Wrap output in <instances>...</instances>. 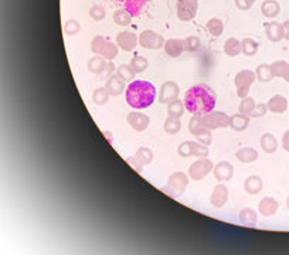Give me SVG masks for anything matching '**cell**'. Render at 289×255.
Returning a JSON list of instances; mask_svg holds the SVG:
<instances>
[{
	"label": "cell",
	"mask_w": 289,
	"mask_h": 255,
	"mask_svg": "<svg viewBox=\"0 0 289 255\" xmlns=\"http://www.w3.org/2000/svg\"><path fill=\"white\" fill-rule=\"evenodd\" d=\"M234 3H235V6H237V9H240V10H250L251 9V6H253V3L250 1V0H234Z\"/></svg>",
	"instance_id": "47"
},
{
	"label": "cell",
	"mask_w": 289,
	"mask_h": 255,
	"mask_svg": "<svg viewBox=\"0 0 289 255\" xmlns=\"http://www.w3.org/2000/svg\"><path fill=\"white\" fill-rule=\"evenodd\" d=\"M118 3H121L124 6V9L129 12L133 16H138L140 14V12L143 10V7L146 6V3L149 0H116Z\"/></svg>",
	"instance_id": "24"
},
{
	"label": "cell",
	"mask_w": 289,
	"mask_h": 255,
	"mask_svg": "<svg viewBox=\"0 0 289 255\" xmlns=\"http://www.w3.org/2000/svg\"><path fill=\"white\" fill-rule=\"evenodd\" d=\"M207 30L208 33L213 35V37H219V35H221L223 34V32H224V23H223V20L217 19V17L210 19L207 22Z\"/></svg>",
	"instance_id": "36"
},
{
	"label": "cell",
	"mask_w": 289,
	"mask_h": 255,
	"mask_svg": "<svg viewBox=\"0 0 289 255\" xmlns=\"http://www.w3.org/2000/svg\"><path fill=\"white\" fill-rule=\"evenodd\" d=\"M261 12L266 19H274L281 12V6H279L277 0H265L261 4Z\"/></svg>",
	"instance_id": "26"
},
{
	"label": "cell",
	"mask_w": 289,
	"mask_h": 255,
	"mask_svg": "<svg viewBox=\"0 0 289 255\" xmlns=\"http://www.w3.org/2000/svg\"><path fill=\"white\" fill-rule=\"evenodd\" d=\"M130 20H132V14L127 12L125 9H119L114 13V22L118 26H128L130 24Z\"/></svg>",
	"instance_id": "40"
},
{
	"label": "cell",
	"mask_w": 289,
	"mask_h": 255,
	"mask_svg": "<svg viewBox=\"0 0 289 255\" xmlns=\"http://www.w3.org/2000/svg\"><path fill=\"white\" fill-rule=\"evenodd\" d=\"M114 71H115V65H114V63H112V61H109V63H108V65H106V68H105L104 74H102V75H99V77H101L102 80H108V78L114 74Z\"/></svg>",
	"instance_id": "48"
},
{
	"label": "cell",
	"mask_w": 289,
	"mask_h": 255,
	"mask_svg": "<svg viewBox=\"0 0 289 255\" xmlns=\"http://www.w3.org/2000/svg\"><path fill=\"white\" fill-rule=\"evenodd\" d=\"M187 186H189V176L185 172H176L169 176L167 185L162 190L170 197H179L185 193Z\"/></svg>",
	"instance_id": "3"
},
{
	"label": "cell",
	"mask_w": 289,
	"mask_h": 255,
	"mask_svg": "<svg viewBox=\"0 0 289 255\" xmlns=\"http://www.w3.org/2000/svg\"><path fill=\"white\" fill-rule=\"evenodd\" d=\"M185 102L180 101L179 98H176L172 102L167 104V114H169V116H172V118H179L180 119L183 116V114H185Z\"/></svg>",
	"instance_id": "30"
},
{
	"label": "cell",
	"mask_w": 289,
	"mask_h": 255,
	"mask_svg": "<svg viewBox=\"0 0 289 255\" xmlns=\"http://www.w3.org/2000/svg\"><path fill=\"white\" fill-rule=\"evenodd\" d=\"M250 1H251V3H254V1H255V0H250Z\"/></svg>",
	"instance_id": "53"
},
{
	"label": "cell",
	"mask_w": 289,
	"mask_h": 255,
	"mask_svg": "<svg viewBox=\"0 0 289 255\" xmlns=\"http://www.w3.org/2000/svg\"><path fill=\"white\" fill-rule=\"evenodd\" d=\"M109 99V93L105 87H101V88H96L93 94V101L96 105H105Z\"/></svg>",
	"instance_id": "41"
},
{
	"label": "cell",
	"mask_w": 289,
	"mask_h": 255,
	"mask_svg": "<svg viewBox=\"0 0 289 255\" xmlns=\"http://www.w3.org/2000/svg\"><path fill=\"white\" fill-rule=\"evenodd\" d=\"M255 101L254 98H251V96H245L241 99V102L238 105V111H240V114H244V115H251L253 114V111H254L255 108Z\"/></svg>",
	"instance_id": "39"
},
{
	"label": "cell",
	"mask_w": 289,
	"mask_h": 255,
	"mask_svg": "<svg viewBox=\"0 0 289 255\" xmlns=\"http://www.w3.org/2000/svg\"><path fill=\"white\" fill-rule=\"evenodd\" d=\"M130 67H132V70L135 71V74H140V72H143V71H146L148 68V65H149V63H148V60L145 57H142V56H136V57H133L130 60V64H129Z\"/></svg>",
	"instance_id": "38"
},
{
	"label": "cell",
	"mask_w": 289,
	"mask_h": 255,
	"mask_svg": "<svg viewBox=\"0 0 289 255\" xmlns=\"http://www.w3.org/2000/svg\"><path fill=\"white\" fill-rule=\"evenodd\" d=\"M105 88L108 90L109 95H112V96L121 95L124 91H127V88H125V81H122L118 75H111V77L106 80Z\"/></svg>",
	"instance_id": "22"
},
{
	"label": "cell",
	"mask_w": 289,
	"mask_h": 255,
	"mask_svg": "<svg viewBox=\"0 0 289 255\" xmlns=\"http://www.w3.org/2000/svg\"><path fill=\"white\" fill-rule=\"evenodd\" d=\"M284 33H285V35H284V38H287V40H289V20H287V22H284Z\"/></svg>",
	"instance_id": "50"
},
{
	"label": "cell",
	"mask_w": 289,
	"mask_h": 255,
	"mask_svg": "<svg viewBox=\"0 0 289 255\" xmlns=\"http://www.w3.org/2000/svg\"><path fill=\"white\" fill-rule=\"evenodd\" d=\"M139 44L148 50H159L164 46V38L153 30H143L139 34Z\"/></svg>",
	"instance_id": "12"
},
{
	"label": "cell",
	"mask_w": 289,
	"mask_h": 255,
	"mask_svg": "<svg viewBox=\"0 0 289 255\" xmlns=\"http://www.w3.org/2000/svg\"><path fill=\"white\" fill-rule=\"evenodd\" d=\"M255 75L254 71L251 70H243L240 71L235 78H234V84H235V88H237V95L243 99L245 96H248V93H250V88L251 85L254 84Z\"/></svg>",
	"instance_id": "7"
},
{
	"label": "cell",
	"mask_w": 289,
	"mask_h": 255,
	"mask_svg": "<svg viewBox=\"0 0 289 255\" xmlns=\"http://www.w3.org/2000/svg\"><path fill=\"white\" fill-rule=\"evenodd\" d=\"M127 102L133 109H145L149 108L156 98V88L149 81L136 80L127 87Z\"/></svg>",
	"instance_id": "2"
},
{
	"label": "cell",
	"mask_w": 289,
	"mask_h": 255,
	"mask_svg": "<svg viewBox=\"0 0 289 255\" xmlns=\"http://www.w3.org/2000/svg\"><path fill=\"white\" fill-rule=\"evenodd\" d=\"M177 153H179V156H182V158H192V156H194V158H207L208 151L207 145H204V143H201V142H196V140H186L183 143H180V146L177 148Z\"/></svg>",
	"instance_id": "5"
},
{
	"label": "cell",
	"mask_w": 289,
	"mask_h": 255,
	"mask_svg": "<svg viewBox=\"0 0 289 255\" xmlns=\"http://www.w3.org/2000/svg\"><path fill=\"white\" fill-rule=\"evenodd\" d=\"M259 44L255 41L254 38H244L241 41V53L247 57H253L258 53Z\"/></svg>",
	"instance_id": "33"
},
{
	"label": "cell",
	"mask_w": 289,
	"mask_h": 255,
	"mask_svg": "<svg viewBox=\"0 0 289 255\" xmlns=\"http://www.w3.org/2000/svg\"><path fill=\"white\" fill-rule=\"evenodd\" d=\"M118 48L119 47L116 46L115 43L106 40L102 35L94 37L93 41H91V50H93L94 54L101 56L108 61H112L118 56Z\"/></svg>",
	"instance_id": "4"
},
{
	"label": "cell",
	"mask_w": 289,
	"mask_h": 255,
	"mask_svg": "<svg viewBox=\"0 0 289 255\" xmlns=\"http://www.w3.org/2000/svg\"><path fill=\"white\" fill-rule=\"evenodd\" d=\"M186 109L196 116H204L214 111L217 95L207 84H196L190 87L185 94Z\"/></svg>",
	"instance_id": "1"
},
{
	"label": "cell",
	"mask_w": 289,
	"mask_h": 255,
	"mask_svg": "<svg viewBox=\"0 0 289 255\" xmlns=\"http://www.w3.org/2000/svg\"><path fill=\"white\" fill-rule=\"evenodd\" d=\"M127 121L128 124H129V127L132 128L133 130H136V132H145L148 129V127H149V124H151L149 116L142 114V112H130V114H128Z\"/></svg>",
	"instance_id": "16"
},
{
	"label": "cell",
	"mask_w": 289,
	"mask_h": 255,
	"mask_svg": "<svg viewBox=\"0 0 289 255\" xmlns=\"http://www.w3.org/2000/svg\"><path fill=\"white\" fill-rule=\"evenodd\" d=\"M213 173L219 182H228L234 176V166L230 162L217 163L213 169Z\"/></svg>",
	"instance_id": "17"
},
{
	"label": "cell",
	"mask_w": 289,
	"mask_h": 255,
	"mask_svg": "<svg viewBox=\"0 0 289 255\" xmlns=\"http://www.w3.org/2000/svg\"><path fill=\"white\" fill-rule=\"evenodd\" d=\"M224 53L228 57H237L238 54H241V41L237 38H228L224 44Z\"/></svg>",
	"instance_id": "31"
},
{
	"label": "cell",
	"mask_w": 289,
	"mask_h": 255,
	"mask_svg": "<svg viewBox=\"0 0 289 255\" xmlns=\"http://www.w3.org/2000/svg\"><path fill=\"white\" fill-rule=\"evenodd\" d=\"M261 148L265 153H275L278 149V140L272 133H264L261 136Z\"/></svg>",
	"instance_id": "28"
},
{
	"label": "cell",
	"mask_w": 289,
	"mask_h": 255,
	"mask_svg": "<svg viewBox=\"0 0 289 255\" xmlns=\"http://www.w3.org/2000/svg\"><path fill=\"white\" fill-rule=\"evenodd\" d=\"M227 201H228V187L220 183L213 189L211 196H210V203H211L213 207L221 209V207L225 206Z\"/></svg>",
	"instance_id": "15"
},
{
	"label": "cell",
	"mask_w": 289,
	"mask_h": 255,
	"mask_svg": "<svg viewBox=\"0 0 289 255\" xmlns=\"http://www.w3.org/2000/svg\"><path fill=\"white\" fill-rule=\"evenodd\" d=\"M262 187H264V182L258 176H248L245 179V182H244V190H245V193H248L251 196L261 193Z\"/></svg>",
	"instance_id": "23"
},
{
	"label": "cell",
	"mask_w": 289,
	"mask_h": 255,
	"mask_svg": "<svg viewBox=\"0 0 289 255\" xmlns=\"http://www.w3.org/2000/svg\"><path fill=\"white\" fill-rule=\"evenodd\" d=\"M289 64L287 61H284V60H278V61H274L272 64H271V70H272V74H274V77H284V74H285V71L288 70Z\"/></svg>",
	"instance_id": "42"
},
{
	"label": "cell",
	"mask_w": 289,
	"mask_h": 255,
	"mask_svg": "<svg viewBox=\"0 0 289 255\" xmlns=\"http://www.w3.org/2000/svg\"><path fill=\"white\" fill-rule=\"evenodd\" d=\"M163 129H164V132L169 133V135H177V133L180 132V129H182V122H180L179 118H172V116H169V118L164 121V124H163Z\"/></svg>",
	"instance_id": "34"
},
{
	"label": "cell",
	"mask_w": 289,
	"mask_h": 255,
	"mask_svg": "<svg viewBox=\"0 0 289 255\" xmlns=\"http://www.w3.org/2000/svg\"><path fill=\"white\" fill-rule=\"evenodd\" d=\"M163 48H164V53L169 57H179V56H182L183 51H186L185 40H182V38H169V40L164 41Z\"/></svg>",
	"instance_id": "18"
},
{
	"label": "cell",
	"mask_w": 289,
	"mask_h": 255,
	"mask_svg": "<svg viewBox=\"0 0 289 255\" xmlns=\"http://www.w3.org/2000/svg\"><path fill=\"white\" fill-rule=\"evenodd\" d=\"M189 130H190V133H192L198 142H201V143H204V145H207V146L208 145H211V142H213L211 130L203 125L200 116L193 115V118L189 121Z\"/></svg>",
	"instance_id": "6"
},
{
	"label": "cell",
	"mask_w": 289,
	"mask_h": 255,
	"mask_svg": "<svg viewBox=\"0 0 289 255\" xmlns=\"http://www.w3.org/2000/svg\"><path fill=\"white\" fill-rule=\"evenodd\" d=\"M268 112V105L266 104H257L255 105L254 111L251 114V118H262Z\"/></svg>",
	"instance_id": "46"
},
{
	"label": "cell",
	"mask_w": 289,
	"mask_h": 255,
	"mask_svg": "<svg viewBox=\"0 0 289 255\" xmlns=\"http://www.w3.org/2000/svg\"><path fill=\"white\" fill-rule=\"evenodd\" d=\"M278 209H279V203L274 197H264L258 204L259 214L265 216V217H271V216L277 214Z\"/></svg>",
	"instance_id": "20"
},
{
	"label": "cell",
	"mask_w": 289,
	"mask_h": 255,
	"mask_svg": "<svg viewBox=\"0 0 289 255\" xmlns=\"http://www.w3.org/2000/svg\"><path fill=\"white\" fill-rule=\"evenodd\" d=\"M200 118H201L203 125L208 128L210 130L230 127V116L227 115L225 112H221V111H211L210 114L200 116Z\"/></svg>",
	"instance_id": "8"
},
{
	"label": "cell",
	"mask_w": 289,
	"mask_h": 255,
	"mask_svg": "<svg viewBox=\"0 0 289 255\" xmlns=\"http://www.w3.org/2000/svg\"><path fill=\"white\" fill-rule=\"evenodd\" d=\"M179 94H180V87L176 84L174 81H166L163 82L161 90H159V102L161 104H169L172 102L173 99L179 98Z\"/></svg>",
	"instance_id": "13"
},
{
	"label": "cell",
	"mask_w": 289,
	"mask_h": 255,
	"mask_svg": "<svg viewBox=\"0 0 289 255\" xmlns=\"http://www.w3.org/2000/svg\"><path fill=\"white\" fill-rule=\"evenodd\" d=\"M200 48V38L197 35H189L185 38V50L187 53H194Z\"/></svg>",
	"instance_id": "44"
},
{
	"label": "cell",
	"mask_w": 289,
	"mask_h": 255,
	"mask_svg": "<svg viewBox=\"0 0 289 255\" xmlns=\"http://www.w3.org/2000/svg\"><path fill=\"white\" fill-rule=\"evenodd\" d=\"M250 125V116L244 114H235L230 116V128L235 132H243Z\"/></svg>",
	"instance_id": "25"
},
{
	"label": "cell",
	"mask_w": 289,
	"mask_h": 255,
	"mask_svg": "<svg viewBox=\"0 0 289 255\" xmlns=\"http://www.w3.org/2000/svg\"><path fill=\"white\" fill-rule=\"evenodd\" d=\"M255 75H257V80L261 82H269L272 78H274V74H272V70H271V65L268 64H261L257 67V71H255Z\"/></svg>",
	"instance_id": "35"
},
{
	"label": "cell",
	"mask_w": 289,
	"mask_h": 255,
	"mask_svg": "<svg viewBox=\"0 0 289 255\" xmlns=\"http://www.w3.org/2000/svg\"><path fill=\"white\" fill-rule=\"evenodd\" d=\"M152 160H153V152H152L149 148H146V146L139 148L133 156H130V158H128L127 159V162L129 163L135 170H138V172L142 170V167H145V166H148L149 163H152Z\"/></svg>",
	"instance_id": "11"
},
{
	"label": "cell",
	"mask_w": 289,
	"mask_h": 255,
	"mask_svg": "<svg viewBox=\"0 0 289 255\" xmlns=\"http://www.w3.org/2000/svg\"><path fill=\"white\" fill-rule=\"evenodd\" d=\"M106 65H108V60H105L101 56H96V54H95V57H93L88 61V70L94 74H96V75H102Z\"/></svg>",
	"instance_id": "27"
},
{
	"label": "cell",
	"mask_w": 289,
	"mask_h": 255,
	"mask_svg": "<svg viewBox=\"0 0 289 255\" xmlns=\"http://www.w3.org/2000/svg\"><path fill=\"white\" fill-rule=\"evenodd\" d=\"M116 75L125 82H132V80L135 78V71L132 70L130 65L128 64H122L116 68Z\"/></svg>",
	"instance_id": "37"
},
{
	"label": "cell",
	"mask_w": 289,
	"mask_h": 255,
	"mask_svg": "<svg viewBox=\"0 0 289 255\" xmlns=\"http://www.w3.org/2000/svg\"><path fill=\"white\" fill-rule=\"evenodd\" d=\"M268 111L274 112V114H284L288 109V99L284 95H274L269 101H268Z\"/></svg>",
	"instance_id": "21"
},
{
	"label": "cell",
	"mask_w": 289,
	"mask_h": 255,
	"mask_svg": "<svg viewBox=\"0 0 289 255\" xmlns=\"http://www.w3.org/2000/svg\"><path fill=\"white\" fill-rule=\"evenodd\" d=\"M81 30V24L78 20H74V19H69L64 24V33L67 35H77Z\"/></svg>",
	"instance_id": "43"
},
{
	"label": "cell",
	"mask_w": 289,
	"mask_h": 255,
	"mask_svg": "<svg viewBox=\"0 0 289 255\" xmlns=\"http://www.w3.org/2000/svg\"><path fill=\"white\" fill-rule=\"evenodd\" d=\"M282 148L285 149V151L289 153V130H287L285 133H284V136H282Z\"/></svg>",
	"instance_id": "49"
},
{
	"label": "cell",
	"mask_w": 289,
	"mask_h": 255,
	"mask_svg": "<svg viewBox=\"0 0 289 255\" xmlns=\"http://www.w3.org/2000/svg\"><path fill=\"white\" fill-rule=\"evenodd\" d=\"M287 209L289 210V196H288V197H287Z\"/></svg>",
	"instance_id": "52"
},
{
	"label": "cell",
	"mask_w": 289,
	"mask_h": 255,
	"mask_svg": "<svg viewBox=\"0 0 289 255\" xmlns=\"http://www.w3.org/2000/svg\"><path fill=\"white\" fill-rule=\"evenodd\" d=\"M139 43V37L133 32H121L116 35V46L124 51H133Z\"/></svg>",
	"instance_id": "14"
},
{
	"label": "cell",
	"mask_w": 289,
	"mask_h": 255,
	"mask_svg": "<svg viewBox=\"0 0 289 255\" xmlns=\"http://www.w3.org/2000/svg\"><path fill=\"white\" fill-rule=\"evenodd\" d=\"M213 169H214V164L210 159L200 158V159H197L196 162L192 163V166L189 167V177L194 182L203 180Z\"/></svg>",
	"instance_id": "9"
},
{
	"label": "cell",
	"mask_w": 289,
	"mask_h": 255,
	"mask_svg": "<svg viewBox=\"0 0 289 255\" xmlns=\"http://www.w3.org/2000/svg\"><path fill=\"white\" fill-rule=\"evenodd\" d=\"M90 16H91V19L95 20V22H101V20H104L105 19L106 13H105V9L102 6L94 4L93 7L90 9Z\"/></svg>",
	"instance_id": "45"
},
{
	"label": "cell",
	"mask_w": 289,
	"mask_h": 255,
	"mask_svg": "<svg viewBox=\"0 0 289 255\" xmlns=\"http://www.w3.org/2000/svg\"><path fill=\"white\" fill-rule=\"evenodd\" d=\"M198 3L197 0H177L176 12L182 22H190L196 17Z\"/></svg>",
	"instance_id": "10"
},
{
	"label": "cell",
	"mask_w": 289,
	"mask_h": 255,
	"mask_svg": "<svg viewBox=\"0 0 289 255\" xmlns=\"http://www.w3.org/2000/svg\"><path fill=\"white\" fill-rule=\"evenodd\" d=\"M282 78H284L287 82H289V67H288V70L285 71V74H284V77H282Z\"/></svg>",
	"instance_id": "51"
},
{
	"label": "cell",
	"mask_w": 289,
	"mask_h": 255,
	"mask_svg": "<svg viewBox=\"0 0 289 255\" xmlns=\"http://www.w3.org/2000/svg\"><path fill=\"white\" fill-rule=\"evenodd\" d=\"M240 221H241L243 225L254 227L257 221H258V214L253 209H243L240 211Z\"/></svg>",
	"instance_id": "32"
},
{
	"label": "cell",
	"mask_w": 289,
	"mask_h": 255,
	"mask_svg": "<svg viewBox=\"0 0 289 255\" xmlns=\"http://www.w3.org/2000/svg\"><path fill=\"white\" fill-rule=\"evenodd\" d=\"M235 158L241 163H253L258 159V152L254 148H243L235 153Z\"/></svg>",
	"instance_id": "29"
},
{
	"label": "cell",
	"mask_w": 289,
	"mask_h": 255,
	"mask_svg": "<svg viewBox=\"0 0 289 255\" xmlns=\"http://www.w3.org/2000/svg\"><path fill=\"white\" fill-rule=\"evenodd\" d=\"M265 34L266 38L272 43H278L284 38V26L278 22H269L265 23Z\"/></svg>",
	"instance_id": "19"
}]
</instances>
